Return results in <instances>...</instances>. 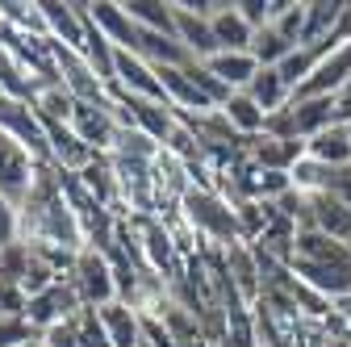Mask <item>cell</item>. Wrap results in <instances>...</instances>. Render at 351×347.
I'll list each match as a JSON object with an SVG mask.
<instances>
[{"label":"cell","mask_w":351,"mask_h":347,"mask_svg":"<svg viewBox=\"0 0 351 347\" xmlns=\"http://www.w3.org/2000/svg\"><path fill=\"white\" fill-rule=\"evenodd\" d=\"M21 243L47 251L63 272L88 247L84 222H80L71 189H67V171H59L55 163L38 167V180H34V189H29V197L21 205Z\"/></svg>","instance_id":"6da1fadb"},{"label":"cell","mask_w":351,"mask_h":347,"mask_svg":"<svg viewBox=\"0 0 351 347\" xmlns=\"http://www.w3.org/2000/svg\"><path fill=\"white\" fill-rule=\"evenodd\" d=\"M180 222L205 239V243H217V247H234V243H247L243 235V218H239V205L230 197H222L217 189H189L180 197Z\"/></svg>","instance_id":"7a4b0ae2"},{"label":"cell","mask_w":351,"mask_h":347,"mask_svg":"<svg viewBox=\"0 0 351 347\" xmlns=\"http://www.w3.org/2000/svg\"><path fill=\"white\" fill-rule=\"evenodd\" d=\"M67 280L75 285V293H80L84 306H93V310L117 301V280H113V268H109V255L97 251V247H84V251L71 259Z\"/></svg>","instance_id":"3957f363"},{"label":"cell","mask_w":351,"mask_h":347,"mask_svg":"<svg viewBox=\"0 0 351 347\" xmlns=\"http://www.w3.org/2000/svg\"><path fill=\"white\" fill-rule=\"evenodd\" d=\"M38 167L42 163L34 159V151L17 134L0 130V197L21 209L25 197H29V189H34V180H38Z\"/></svg>","instance_id":"277c9868"},{"label":"cell","mask_w":351,"mask_h":347,"mask_svg":"<svg viewBox=\"0 0 351 347\" xmlns=\"http://www.w3.org/2000/svg\"><path fill=\"white\" fill-rule=\"evenodd\" d=\"M176 5V38H180V47L205 63L217 55V38H213V9H217V0H171Z\"/></svg>","instance_id":"5b68a950"},{"label":"cell","mask_w":351,"mask_h":347,"mask_svg":"<svg viewBox=\"0 0 351 347\" xmlns=\"http://www.w3.org/2000/svg\"><path fill=\"white\" fill-rule=\"evenodd\" d=\"M80 310H84V301H80L75 285L63 276V280H55L51 289H42L38 297H29V301H25V322H29L38 335H47L51 326L67 322V318H71V314H80Z\"/></svg>","instance_id":"8992f818"},{"label":"cell","mask_w":351,"mask_h":347,"mask_svg":"<svg viewBox=\"0 0 351 347\" xmlns=\"http://www.w3.org/2000/svg\"><path fill=\"white\" fill-rule=\"evenodd\" d=\"M222 259H226V285L234 289V297H239V306H259L263 301V268H259V255H255V247L251 243H234V247H226L222 251Z\"/></svg>","instance_id":"52a82bcc"},{"label":"cell","mask_w":351,"mask_h":347,"mask_svg":"<svg viewBox=\"0 0 351 347\" xmlns=\"http://www.w3.org/2000/svg\"><path fill=\"white\" fill-rule=\"evenodd\" d=\"M113 93L121 97H138V101H163V84H159V71L138 59V55H130V51H117V63H113Z\"/></svg>","instance_id":"ba28073f"},{"label":"cell","mask_w":351,"mask_h":347,"mask_svg":"<svg viewBox=\"0 0 351 347\" xmlns=\"http://www.w3.org/2000/svg\"><path fill=\"white\" fill-rule=\"evenodd\" d=\"M42 17H47L51 42L59 47H71L84 55L88 42V5H63V0H42Z\"/></svg>","instance_id":"9c48e42d"},{"label":"cell","mask_w":351,"mask_h":347,"mask_svg":"<svg viewBox=\"0 0 351 347\" xmlns=\"http://www.w3.org/2000/svg\"><path fill=\"white\" fill-rule=\"evenodd\" d=\"M247 159L259 167V171H289L305 159V143L301 139H272V134H259V139H247Z\"/></svg>","instance_id":"30bf717a"},{"label":"cell","mask_w":351,"mask_h":347,"mask_svg":"<svg viewBox=\"0 0 351 347\" xmlns=\"http://www.w3.org/2000/svg\"><path fill=\"white\" fill-rule=\"evenodd\" d=\"M310 226L322 230L326 239L351 247V205L339 201L335 193H322V197H310ZM305 230V226H301Z\"/></svg>","instance_id":"8fae6325"},{"label":"cell","mask_w":351,"mask_h":347,"mask_svg":"<svg viewBox=\"0 0 351 347\" xmlns=\"http://www.w3.org/2000/svg\"><path fill=\"white\" fill-rule=\"evenodd\" d=\"M289 113H293V130H297V139H301V143H310L318 130H326V125L339 121V105H335V97H293Z\"/></svg>","instance_id":"7c38bea8"},{"label":"cell","mask_w":351,"mask_h":347,"mask_svg":"<svg viewBox=\"0 0 351 347\" xmlns=\"http://www.w3.org/2000/svg\"><path fill=\"white\" fill-rule=\"evenodd\" d=\"M213 38H217V51H251L255 42V25H247V17L234 9V0H217L213 9Z\"/></svg>","instance_id":"4fadbf2b"},{"label":"cell","mask_w":351,"mask_h":347,"mask_svg":"<svg viewBox=\"0 0 351 347\" xmlns=\"http://www.w3.org/2000/svg\"><path fill=\"white\" fill-rule=\"evenodd\" d=\"M105 331H109V343L113 347H143L147 343V331H143V314L125 301H109V306L97 310Z\"/></svg>","instance_id":"5bb4252c"},{"label":"cell","mask_w":351,"mask_h":347,"mask_svg":"<svg viewBox=\"0 0 351 347\" xmlns=\"http://www.w3.org/2000/svg\"><path fill=\"white\" fill-rule=\"evenodd\" d=\"M71 180L80 184V193H84V197H93L101 209L117 213V176H113V163H109V155H97L93 163L84 167V171H75Z\"/></svg>","instance_id":"9a60e30c"},{"label":"cell","mask_w":351,"mask_h":347,"mask_svg":"<svg viewBox=\"0 0 351 347\" xmlns=\"http://www.w3.org/2000/svg\"><path fill=\"white\" fill-rule=\"evenodd\" d=\"M205 67H209V75L222 80L230 93H247L251 80L259 75V63H255L251 51H217L213 59H205Z\"/></svg>","instance_id":"2e32d148"},{"label":"cell","mask_w":351,"mask_h":347,"mask_svg":"<svg viewBox=\"0 0 351 347\" xmlns=\"http://www.w3.org/2000/svg\"><path fill=\"white\" fill-rule=\"evenodd\" d=\"M305 155L326 163V167H335V171L347 167L351 163V130H347V121H335V125L318 130V134L305 143Z\"/></svg>","instance_id":"e0dca14e"},{"label":"cell","mask_w":351,"mask_h":347,"mask_svg":"<svg viewBox=\"0 0 351 347\" xmlns=\"http://www.w3.org/2000/svg\"><path fill=\"white\" fill-rule=\"evenodd\" d=\"M247 97L263 109V113H280V109H289L293 105V88L280 80V71L276 67H259V75L251 80V88H247Z\"/></svg>","instance_id":"ac0fdd59"},{"label":"cell","mask_w":351,"mask_h":347,"mask_svg":"<svg viewBox=\"0 0 351 347\" xmlns=\"http://www.w3.org/2000/svg\"><path fill=\"white\" fill-rule=\"evenodd\" d=\"M339 13H343V0H310V5H305L301 47H322V51H326V38H330ZM326 55H330V51H326Z\"/></svg>","instance_id":"d6986e66"},{"label":"cell","mask_w":351,"mask_h":347,"mask_svg":"<svg viewBox=\"0 0 351 347\" xmlns=\"http://www.w3.org/2000/svg\"><path fill=\"white\" fill-rule=\"evenodd\" d=\"M121 9H125V17L134 25L176 38V5L171 0H121Z\"/></svg>","instance_id":"ffe728a7"},{"label":"cell","mask_w":351,"mask_h":347,"mask_svg":"<svg viewBox=\"0 0 351 347\" xmlns=\"http://www.w3.org/2000/svg\"><path fill=\"white\" fill-rule=\"evenodd\" d=\"M222 117L230 121V130H234L239 139H259L263 125H268V113H263L247 93H234V97L222 105Z\"/></svg>","instance_id":"44dd1931"},{"label":"cell","mask_w":351,"mask_h":347,"mask_svg":"<svg viewBox=\"0 0 351 347\" xmlns=\"http://www.w3.org/2000/svg\"><path fill=\"white\" fill-rule=\"evenodd\" d=\"M0 21L17 34H29V38H51L47 29V17H42V0H0Z\"/></svg>","instance_id":"7402d4cb"},{"label":"cell","mask_w":351,"mask_h":347,"mask_svg":"<svg viewBox=\"0 0 351 347\" xmlns=\"http://www.w3.org/2000/svg\"><path fill=\"white\" fill-rule=\"evenodd\" d=\"M289 180H293V189H297L301 197H322V193L335 189V167H326V163H318V159L305 155V159L289 171Z\"/></svg>","instance_id":"603a6c76"},{"label":"cell","mask_w":351,"mask_h":347,"mask_svg":"<svg viewBox=\"0 0 351 347\" xmlns=\"http://www.w3.org/2000/svg\"><path fill=\"white\" fill-rule=\"evenodd\" d=\"M322 59H326V51H322V47H293V51H289V59H285L276 71H280V80L289 84V88L297 93L301 84L318 71V63H322Z\"/></svg>","instance_id":"cb8c5ba5"},{"label":"cell","mask_w":351,"mask_h":347,"mask_svg":"<svg viewBox=\"0 0 351 347\" xmlns=\"http://www.w3.org/2000/svg\"><path fill=\"white\" fill-rule=\"evenodd\" d=\"M289 51H293V42H289V38H280V34H276L272 25L255 29L251 55H255V63H259V67H280V63L289 59Z\"/></svg>","instance_id":"d4e9b609"},{"label":"cell","mask_w":351,"mask_h":347,"mask_svg":"<svg viewBox=\"0 0 351 347\" xmlns=\"http://www.w3.org/2000/svg\"><path fill=\"white\" fill-rule=\"evenodd\" d=\"M272 29H276L280 38H289L293 47H301V29H305V5H301V0H285V9L276 13Z\"/></svg>","instance_id":"484cf974"},{"label":"cell","mask_w":351,"mask_h":347,"mask_svg":"<svg viewBox=\"0 0 351 347\" xmlns=\"http://www.w3.org/2000/svg\"><path fill=\"white\" fill-rule=\"evenodd\" d=\"M42 343H47V347H84V335H80V322H75V314H71L67 322L51 326L47 335H42Z\"/></svg>","instance_id":"4316f807"},{"label":"cell","mask_w":351,"mask_h":347,"mask_svg":"<svg viewBox=\"0 0 351 347\" xmlns=\"http://www.w3.org/2000/svg\"><path fill=\"white\" fill-rule=\"evenodd\" d=\"M29 339H38V331L25 318H0V347H21Z\"/></svg>","instance_id":"83f0119b"},{"label":"cell","mask_w":351,"mask_h":347,"mask_svg":"<svg viewBox=\"0 0 351 347\" xmlns=\"http://www.w3.org/2000/svg\"><path fill=\"white\" fill-rule=\"evenodd\" d=\"M17 239H21V209L0 197V247H9Z\"/></svg>","instance_id":"f1b7e54d"},{"label":"cell","mask_w":351,"mask_h":347,"mask_svg":"<svg viewBox=\"0 0 351 347\" xmlns=\"http://www.w3.org/2000/svg\"><path fill=\"white\" fill-rule=\"evenodd\" d=\"M343 47H351V0H343V13L326 38V51H343Z\"/></svg>","instance_id":"f546056e"},{"label":"cell","mask_w":351,"mask_h":347,"mask_svg":"<svg viewBox=\"0 0 351 347\" xmlns=\"http://www.w3.org/2000/svg\"><path fill=\"white\" fill-rule=\"evenodd\" d=\"M330 318L343 326V335H351V293H347V297H339L335 306H330Z\"/></svg>","instance_id":"4dcf8cb0"},{"label":"cell","mask_w":351,"mask_h":347,"mask_svg":"<svg viewBox=\"0 0 351 347\" xmlns=\"http://www.w3.org/2000/svg\"><path fill=\"white\" fill-rule=\"evenodd\" d=\"M330 193H335L339 201H347V205H351V163L335 171V189H330Z\"/></svg>","instance_id":"1f68e13d"},{"label":"cell","mask_w":351,"mask_h":347,"mask_svg":"<svg viewBox=\"0 0 351 347\" xmlns=\"http://www.w3.org/2000/svg\"><path fill=\"white\" fill-rule=\"evenodd\" d=\"M21 347H47V343H42V335H38V339H29V343H21Z\"/></svg>","instance_id":"d6a6232c"},{"label":"cell","mask_w":351,"mask_h":347,"mask_svg":"<svg viewBox=\"0 0 351 347\" xmlns=\"http://www.w3.org/2000/svg\"><path fill=\"white\" fill-rule=\"evenodd\" d=\"M143 347H155V343H143Z\"/></svg>","instance_id":"836d02e7"},{"label":"cell","mask_w":351,"mask_h":347,"mask_svg":"<svg viewBox=\"0 0 351 347\" xmlns=\"http://www.w3.org/2000/svg\"><path fill=\"white\" fill-rule=\"evenodd\" d=\"M347 130H351V121H347Z\"/></svg>","instance_id":"e575fe53"},{"label":"cell","mask_w":351,"mask_h":347,"mask_svg":"<svg viewBox=\"0 0 351 347\" xmlns=\"http://www.w3.org/2000/svg\"><path fill=\"white\" fill-rule=\"evenodd\" d=\"M347 343H351V335H347Z\"/></svg>","instance_id":"d590c367"}]
</instances>
